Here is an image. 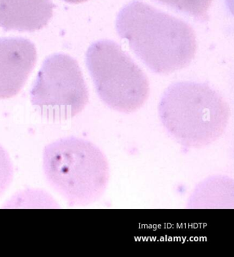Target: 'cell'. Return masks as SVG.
<instances>
[{
    "label": "cell",
    "mask_w": 234,
    "mask_h": 257,
    "mask_svg": "<svg viewBox=\"0 0 234 257\" xmlns=\"http://www.w3.org/2000/svg\"><path fill=\"white\" fill-rule=\"evenodd\" d=\"M115 27L136 56L156 74L180 70L195 56L196 39L192 28L142 2L124 7L118 15Z\"/></svg>",
    "instance_id": "6da1fadb"
},
{
    "label": "cell",
    "mask_w": 234,
    "mask_h": 257,
    "mask_svg": "<svg viewBox=\"0 0 234 257\" xmlns=\"http://www.w3.org/2000/svg\"><path fill=\"white\" fill-rule=\"evenodd\" d=\"M229 106L216 90L201 82L183 81L165 90L159 115L166 131L181 145L208 146L225 131Z\"/></svg>",
    "instance_id": "7a4b0ae2"
},
{
    "label": "cell",
    "mask_w": 234,
    "mask_h": 257,
    "mask_svg": "<svg viewBox=\"0 0 234 257\" xmlns=\"http://www.w3.org/2000/svg\"><path fill=\"white\" fill-rule=\"evenodd\" d=\"M43 171L48 185L70 206L100 200L110 176L107 159L100 148L75 137L59 139L44 148Z\"/></svg>",
    "instance_id": "3957f363"
},
{
    "label": "cell",
    "mask_w": 234,
    "mask_h": 257,
    "mask_svg": "<svg viewBox=\"0 0 234 257\" xmlns=\"http://www.w3.org/2000/svg\"><path fill=\"white\" fill-rule=\"evenodd\" d=\"M86 64L99 97L111 109L130 113L147 100V76L114 41L105 39L91 44L86 53Z\"/></svg>",
    "instance_id": "277c9868"
},
{
    "label": "cell",
    "mask_w": 234,
    "mask_h": 257,
    "mask_svg": "<svg viewBox=\"0 0 234 257\" xmlns=\"http://www.w3.org/2000/svg\"><path fill=\"white\" fill-rule=\"evenodd\" d=\"M35 110L46 119L61 121L80 113L89 91L78 62L63 53L47 57L31 90Z\"/></svg>",
    "instance_id": "5b68a950"
},
{
    "label": "cell",
    "mask_w": 234,
    "mask_h": 257,
    "mask_svg": "<svg viewBox=\"0 0 234 257\" xmlns=\"http://www.w3.org/2000/svg\"><path fill=\"white\" fill-rule=\"evenodd\" d=\"M37 50L29 39L0 38V99L16 96L36 65Z\"/></svg>",
    "instance_id": "8992f818"
},
{
    "label": "cell",
    "mask_w": 234,
    "mask_h": 257,
    "mask_svg": "<svg viewBox=\"0 0 234 257\" xmlns=\"http://www.w3.org/2000/svg\"><path fill=\"white\" fill-rule=\"evenodd\" d=\"M55 5L52 0H0V27L35 32L48 25Z\"/></svg>",
    "instance_id": "52a82bcc"
},
{
    "label": "cell",
    "mask_w": 234,
    "mask_h": 257,
    "mask_svg": "<svg viewBox=\"0 0 234 257\" xmlns=\"http://www.w3.org/2000/svg\"><path fill=\"white\" fill-rule=\"evenodd\" d=\"M159 3L171 7L192 17L201 22L208 18V11L213 0H156Z\"/></svg>",
    "instance_id": "ba28073f"
},
{
    "label": "cell",
    "mask_w": 234,
    "mask_h": 257,
    "mask_svg": "<svg viewBox=\"0 0 234 257\" xmlns=\"http://www.w3.org/2000/svg\"><path fill=\"white\" fill-rule=\"evenodd\" d=\"M14 176V168L10 155L0 144V198L11 186Z\"/></svg>",
    "instance_id": "9c48e42d"
},
{
    "label": "cell",
    "mask_w": 234,
    "mask_h": 257,
    "mask_svg": "<svg viewBox=\"0 0 234 257\" xmlns=\"http://www.w3.org/2000/svg\"><path fill=\"white\" fill-rule=\"evenodd\" d=\"M63 1L70 4H79L84 3V2L87 1V0H63Z\"/></svg>",
    "instance_id": "30bf717a"
}]
</instances>
